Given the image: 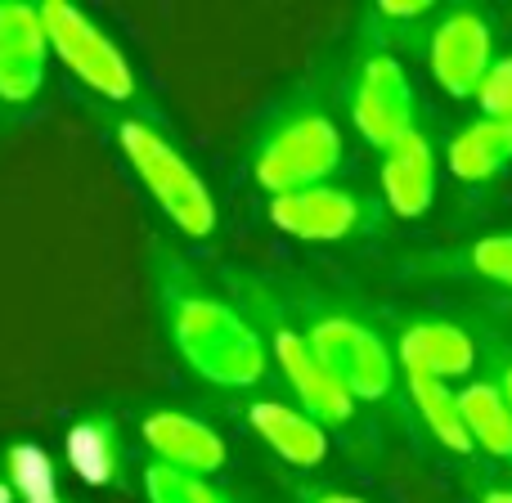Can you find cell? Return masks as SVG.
Returning a JSON list of instances; mask_svg holds the SVG:
<instances>
[{
	"label": "cell",
	"mask_w": 512,
	"mask_h": 503,
	"mask_svg": "<svg viewBox=\"0 0 512 503\" xmlns=\"http://www.w3.org/2000/svg\"><path fill=\"white\" fill-rule=\"evenodd\" d=\"M162 306L180 360L212 387H256L265 378V342L230 301L185 279H162Z\"/></svg>",
	"instance_id": "6da1fadb"
},
{
	"label": "cell",
	"mask_w": 512,
	"mask_h": 503,
	"mask_svg": "<svg viewBox=\"0 0 512 503\" xmlns=\"http://www.w3.org/2000/svg\"><path fill=\"white\" fill-rule=\"evenodd\" d=\"M117 149L131 162L135 180H140L153 203L162 207V216H167L185 239H212L216 234L212 189L203 185V176L189 167L185 153H180L158 126L140 122V117L117 122Z\"/></svg>",
	"instance_id": "7a4b0ae2"
},
{
	"label": "cell",
	"mask_w": 512,
	"mask_h": 503,
	"mask_svg": "<svg viewBox=\"0 0 512 503\" xmlns=\"http://www.w3.org/2000/svg\"><path fill=\"white\" fill-rule=\"evenodd\" d=\"M41 23H45V41L50 54L68 68V77H77L86 90H95L108 104H126L135 99L140 81L135 68L117 41L86 14V9L68 5V0H41Z\"/></svg>",
	"instance_id": "3957f363"
},
{
	"label": "cell",
	"mask_w": 512,
	"mask_h": 503,
	"mask_svg": "<svg viewBox=\"0 0 512 503\" xmlns=\"http://www.w3.org/2000/svg\"><path fill=\"white\" fill-rule=\"evenodd\" d=\"M342 167V131L324 113H297L279 131L265 135L256 149L252 176L265 194H297V189L324 185Z\"/></svg>",
	"instance_id": "277c9868"
},
{
	"label": "cell",
	"mask_w": 512,
	"mask_h": 503,
	"mask_svg": "<svg viewBox=\"0 0 512 503\" xmlns=\"http://www.w3.org/2000/svg\"><path fill=\"white\" fill-rule=\"evenodd\" d=\"M306 342L355 400H378L391 391V355L369 328L333 315V319H315L306 328Z\"/></svg>",
	"instance_id": "5b68a950"
},
{
	"label": "cell",
	"mask_w": 512,
	"mask_h": 503,
	"mask_svg": "<svg viewBox=\"0 0 512 503\" xmlns=\"http://www.w3.org/2000/svg\"><path fill=\"white\" fill-rule=\"evenodd\" d=\"M50 41L41 5L0 0V108H27L45 86Z\"/></svg>",
	"instance_id": "8992f818"
},
{
	"label": "cell",
	"mask_w": 512,
	"mask_h": 503,
	"mask_svg": "<svg viewBox=\"0 0 512 503\" xmlns=\"http://www.w3.org/2000/svg\"><path fill=\"white\" fill-rule=\"evenodd\" d=\"M351 117L360 126V135L378 149H391L396 140H405L414 131V90H409V77L396 59L378 54L360 68V81H355L351 95Z\"/></svg>",
	"instance_id": "52a82bcc"
},
{
	"label": "cell",
	"mask_w": 512,
	"mask_h": 503,
	"mask_svg": "<svg viewBox=\"0 0 512 503\" xmlns=\"http://www.w3.org/2000/svg\"><path fill=\"white\" fill-rule=\"evenodd\" d=\"M490 23L477 9H454L441 18V27L432 32V77L445 95L472 99L481 86V77L490 72Z\"/></svg>",
	"instance_id": "ba28073f"
},
{
	"label": "cell",
	"mask_w": 512,
	"mask_h": 503,
	"mask_svg": "<svg viewBox=\"0 0 512 503\" xmlns=\"http://www.w3.org/2000/svg\"><path fill=\"white\" fill-rule=\"evenodd\" d=\"M270 351H274V364L283 369V378H288V387L297 391L301 414H310L319 427L346 423V418L355 414V396L328 373V364L310 351L306 333H297V328H274Z\"/></svg>",
	"instance_id": "9c48e42d"
},
{
	"label": "cell",
	"mask_w": 512,
	"mask_h": 503,
	"mask_svg": "<svg viewBox=\"0 0 512 503\" xmlns=\"http://www.w3.org/2000/svg\"><path fill=\"white\" fill-rule=\"evenodd\" d=\"M270 221H274V230L292 234V239L333 243V239H346L364 221V212H360V198L346 194V189L315 185V189L270 198Z\"/></svg>",
	"instance_id": "30bf717a"
},
{
	"label": "cell",
	"mask_w": 512,
	"mask_h": 503,
	"mask_svg": "<svg viewBox=\"0 0 512 503\" xmlns=\"http://www.w3.org/2000/svg\"><path fill=\"white\" fill-rule=\"evenodd\" d=\"M140 432H144V445L158 454L153 463L194 472V477H212V472L225 468V441L207 423H198V418H189V414L158 409V414L144 418Z\"/></svg>",
	"instance_id": "8fae6325"
},
{
	"label": "cell",
	"mask_w": 512,
	"mask_h": 503,
	"mask_svg": "<svg viewBox=\"0 0 512 503\" xmlns=\"http://www.w3.org/2000/svg\"><path fill=\"white\" fill-rule=\"evenodd\" d=\"M477 360V346L463 328L441 324V319H423V324H409L400 333V364H405L409 378H436L450 382L463 378Z\"/></svg>",
	"instance_id": "7c38bea8"
},
{
	"label": "cell",
	"mask_w": 512,
	"mask_h": 503,
	"mask_svg": "<svg viewBox=\"0 0 512 503\" xmlns=\"http://www.w3.org/2000/svg\"><path fill=\"white\" fill-rule=\"evenodd\" d=\"M382 194H387L391 212L400 216H423L436 198V153L427 135L409 131L396 140L382 158Z\"/></svg>",
	"instance_id": "4fadbf2b"
},
{
	"label": "cell",
	"mask_w": 512,
	"mask_h": 503,
	"mask_svg": "<svg viewBox=\"0 0 512 503\" xmlns=\"http://www.w3.org/2000/svg\"><path fill=\"white\" fill-rule=\"evenodd\" d=\"M248 423L283 463H292V468H319V463H324L328 436H324V427H319L310 414H301V409L279 405V400H256L248 409Z\"/></svg>",
	"instance_id": "5bb4252c"
},
{
	"label": "cell",
	"mask_w": 512,
	"mask_h": 503,
	"mask_svg": "<svg viewBox=\"0 0 512 503\" xmlns=\"http://www.w3.org/2000/svg\"><path fill=\"white\" fill-rule=\"evenodd\" d=\"M504 167H512V122L481 117L450 140V171L468 185H486Z\"/></svg>",
	"instance_id": "9a60e30c"
},
{
	"label": "cell",
	"mask_w": 512,
	"mask_h": 503,
	"mask_svg": "<svg viewBox=\"0 0 512 503\" xmlns=\"http://www.w3.org/2000/svg\"><path fill=\"white\" fill-rule=\"evenodd\" d=\"M463 427H468L472 450H486L495 459H512V409L499 396V387L490 382H472L468 391H459Z\"/></svg>",
	"instance_id": "2e32d148"
},
{
	"label": "cell",
	"mask_w": 512,
	"mask_h": 503,
	"mask_svg": "<svg viewBox=\"0 0 512 503\" xmlns=\"http://www.w3.org/2000/svg\"><path fill=\"white\" fill-rule=\"evenodd\" d=\"M68 463L81 481L108 486L117 477V432L108 418H86L68 432Z\"/></svg>",
	"instance_id": "e0dca14e"
},
{
	"label": "cell",
	"mask_w": 512,
	"mask_h": 503,
	"mask_svg": "<svg viewBox=\"0 0 512 503\" xmlns=\"http://www.w3.org/2000/svg\"><path fill=\"white\" fill-rule=\"evenodd\" d=\"M409 396H414L418 414L423 423L432 427V436L454 454H468L472 441H468V427H463V409H459V396L450 391V382H436V378H409Z\"/></svg>",
	"instance_id": "ac0fdd59"
},
{
	"label": "cell",
	"mask_w": 512,
	"mask_h": 503,
	"mask_svg": "<svg viewBox=\"0 0 512 503\" xmlns=\"http://www.w3.org/2000/svg\"><path fill=\"white\" fill-rule=\"evenodd\" d=\"M144 495H149V503H230L207 477L167 468V463L144 468Z\"/></svg>",
	"instance_id": "d6986e66"
},
{
	"label": "cell",
	"mask_w": 512,
	"mask_h": 503,
	"mask_svg": "<svg viewBox=\"0 0 512 503\" xmlns=\"http://www.w3.org/2000/svg\"><path fill=\"white\" fill-rule=\"evenodd\" d=\"M9 477H14V486H18V495H23V503H41V499L59 495V490H54L50 459H45L41 450H32V445H18V450L9 454Z\"/></svg>",
	"instance_id": "ffe728a7"
},
{
	"label": "cell",
	"mask_w": 512,
	"mask_h": 503,
	"mask_svg": "<svg viewBox=\"0 0 512 503\" xmlns=\"http://www.w3.org/2000/svg\"><path fill=\"white\" fill-rule=\"evenodd\" d=\"M481 104V113L495 117V122H512V59H499L490 63V72L481 77L477 95H472Z\"/></svg>",
	"instance_id": "44dd1931"
},
{
	"label": "cell",
	"mask_w": 512,
	"mask_h": 503,
	"mask_svg": "<svg viewBox=\"0 0 512 503\" xmlns=\"http://www.w3.org/2000/svg\"><path fill=\"white\" fill-rule=\"evenodd\" d=\"M468 261L481 279H495L504 288H512V234H495V239L472 243Z\"/></svg>",
	"instance_id": "7402d4cb"
},
{
	"label": "cell",
	"mask_w": 512,
	"mask_h": 503,
	"mask_svg": "<svg viewBox=\"0 0 512 503\" xmlns=\"http://www.w3.org/2000/svg\"><path fill=\"white\" fill-rule=\"evenodd\" d=\"M378 9L387 18H418V14H427L432 5H427V0H382Z\"/></svg>",
	"instance_id": "603a6c76"
},
{
	"label": "cell",
	"mask_w": 512,
	"mask_h": 503,
	"mask_svg": "<svg viewBox=\"0 0 512 503\" xmlns=\"http://www.w3.org/2000/svg\"><path fill=\"white\" fill-rule=\"evenodd\" d=\"M499 396H504V400H508V409H512V364L504 369V382H499Z\"/></svg>",
	"instance_id": "cb8c5ba5"
},
{
	"label": "cell",
	"mask_w": 512,
	"mask_h": 503,
	"mask_svg": "<svg viewBox=\"0 0 512 503\" xmlns=\"http://www.w3.org/2000/svg\"><path fill=\"white\" fill-rule=\"evenodd\" d=\"M315 503H364V499H355V495H319Z\"/></svg>",
	"instance_id": "d4e9b609"
},
{
	"label": "cell",
	"mask_w": 512,
	"mask_h": 503,
	"mask_svg": "<svg viewBox=\"0 0 512 503\" xmlns=\"http://www.w3.org/2000/svg\"><path fill=\"white\" fill-rule=\"evenodd\" d=\"M486 503H512V490H495V495H486Z\"/></svg>",
	"instance_id": "484cf974"
},
{
	"label": "cell",
	"mask_w": 512,
	"mask_h": 503,
	"mask_svg": "<svg viewBox=\"0 0 512 503\" xmlns=\"http://www.w3.org/2000/svg\"><path fill=\"white\" fill-rule=\"evenodd\" d=\"M41 503H59V495H54V499H41Z\"/></svg>",
	"instance_id": "4316f807"
}]
</instances>
